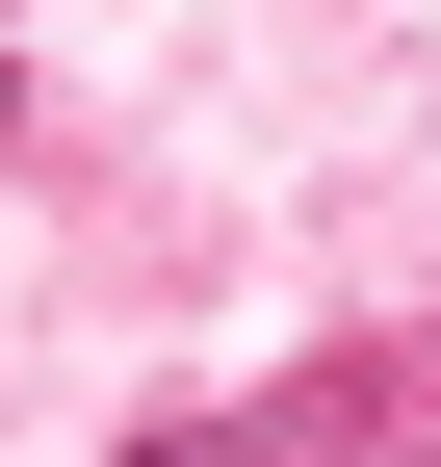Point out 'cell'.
Instances as JSON below:
<instances>
[{"label":"cell","mask_w":441,"mask_h":467,"mask_svg":"<svg viewBox=\"0 0 441 467\" xmlns=\"http://www.w3.org/2000/svg\"><path fill=\"white\" fill-rule=\"evenodd\" d=\"M130 467H441V337H338V364L234 389V416H156Z\"/></svg>","instance_id":"1"},{"label":"cell","mask_w":441,"mask_h":467,"mask_svg":"<svg viewBox=\"0 0 441 467\" xmlns=\"http://www.w3.org/2000/svg\"><path fill=\"white\" fill-rule=\"evenodd\" d=\"M0 130H26V52H0Z\"/></svg>","instance_id":"2"}]
</instances>
